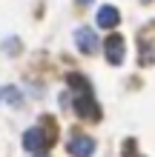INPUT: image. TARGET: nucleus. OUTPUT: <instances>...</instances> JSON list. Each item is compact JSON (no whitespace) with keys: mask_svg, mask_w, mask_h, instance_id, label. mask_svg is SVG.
I'll use <instances>...</instances> for the list:
<instances>
[{"mask_svg":"<svg viewBox=\"0 0 155 157\" xmlns=\"http://www.w3.org/2000/svg\"><path fill=\"white\" fill-rule=\"evenodd\" d=\"M66 151H69L72 157H92L95 140H92V137H84V134H75V137L66 143Z\"/></svg>","mask_w":155,"mask_h":157,"instance_id":"4","label":"nucleus"},{"mask_svg":"<svg viewBox=\"0 0 155 157\" xmlns=\"http://www.w3.org/2000/svg\"><path fill=\"white\" fill-rule=\"evenodd\" d=\"M75 43H78V49H80V52H86V54H92V52L98 49V37H95V32H92V29H86V26L75 29Z\"/></svg>","mask_w":155,"mask_h":157,"instance_id":"5","label":"nucleus"},{"mask_svg":"<svg viewBox=\"0 0 155 157\" xmlns=\"http://www.w3.org/2000/svg\"><path fill=\"white\" fill-rule=\"evenodd\" d=\"M69 89H72V106H75L78 117L84 120H101V106L92 94L89 80H84L80 75H69Z\"/></svg>","mask_w":155,"mask_h":157,"instance_id":"1","label":"nucleus"},{"mask_svg":"<svg viewBox=\"0 0 155 157\" xmlns=\"http://www.w3.org/2000/svg\"><path fill=\"white\" fill-rule=\"evenodd\" d=\"M38 157H46V154H38Z\"/></svg>","mask_w":155,"mask_h":157,"instance_id":"9","label":"nucleus"},{"mask_svg":"<svg viewBox=\"0 0 155 157\" xmlns=\"http://www.w3.org/2000/svg\"><path fill=\"white\" fill-rule=\"evenodd\" d=\"M124 49H126V43H124L121 34H109L104 40V54H106V60L112 63V66L124 63Z\"/></svg>","mask_w":155,"mask_h":157,"instance_id":"3","label":"nucleus"},{"mask_svg":"<svg viewBox=\"0 0 155 157\" xmlns=\"http://www.w3.org/2000/svg\"><path fill=\"white\" fill-rule=\"evenodd\" d=\"M3 94H6V103H12V106H17V109L23 106V97H20V91H17L14 86H9V89H3Z\"/></svg>","mask_w":155,"mask_h":157,"instance_id":"7","label":"nucleus"},{"mask_svg":"<svg viewBox=\"0 0 155 157\" xmlns=\"http://www.w3.org/2000/svg\"><path fill=\"white\" fill-rule=\"evenodd\" d=\"M118 23H121V14H118L115 6H101L98 9V26L101 29H115Z\"/></svg>","mask_w":155,"mask_h":157,"instance_id":"6","label":"nucleus"},{"mask_svg":"<svg viewBox=\"0 0 155 157\" xmlns=\"http://www.w3.org/2000/svg\"><path fill=\"white\" fill-rule=\"evenodd\" d=\"M23 146L29 151H43V149H49L52 146V132L46 126H32L29 132L23 134Z\"/></svg>","mask_w":155,"mask_h":157,"instance_id":"2","label":"nucleus"},{"mask_svg":"<svg viewBox=\"0 0 155 157\" xmlns=\"http://www.w3.org/2000/svg\"><path fill=\"white\" fill-rule=\"evenodd\" d=\"M78 3H80V6H86V3H92V0H78Z\"/></svg>","mask_w":155,"mask_h":157,"instance_id":"8","label":"nucleus"}]
</instances>
